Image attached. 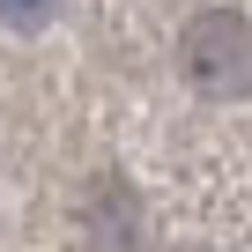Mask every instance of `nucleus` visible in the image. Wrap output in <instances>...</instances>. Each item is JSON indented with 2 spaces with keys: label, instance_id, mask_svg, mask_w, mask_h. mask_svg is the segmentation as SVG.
<instances>
[{
  "label": "nucleus",
  "instance_id": "nucleus-2",
  "mask_svg": "<svg viewBox=\"0 0 252 252\" xmlns=\"http://www.w3.org/2000/svg\"><path fill=\"white\" fill-rule=\"evenodd\" d=\"M89 237H96V252H141V208H134L126 186H96V200H89Z\"/></svg>",
  "mask_w": 252,
  "mask_h": 252
},
{
  "label": "nucleus",
  "instance_id": "nucleus-1",
  "mask_svg": "<svg viewBox=\"0 0 252 252\" xmlns=\"http://www.w3.org/2000/svg\"><path fill=\"white\" fill-rule=\"evenodd\" d=\"M178 74L230 104V96H252V15L237 8H200L186 30H178Z\"/></svg>",
  "mask_w": 252,
  "mask_h": 252
},
{
  "label": "nucleus",
  "instance_id": "nucleus-3",
  "mask_svg": "<svg viewBox=\"0 0 252 252\" xmlns=\"http://www.w3.org/2000/svg\"><path fill=\"white\" fill-rule=\"evenodd\" d=\"M52 15V0H0V23H15V30H37Z\"/></svg>",
  "mask_w": 252,
  "mask_h": 252
}]
</instances>
